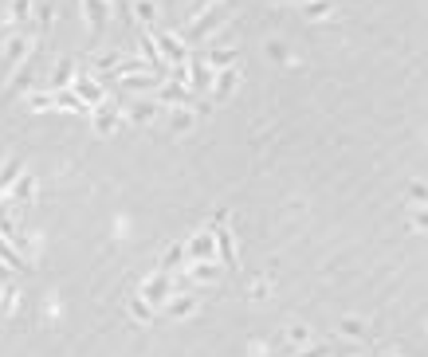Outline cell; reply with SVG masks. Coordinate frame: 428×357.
<instances>
[{"label":"cell","mask_w":428,"mask_h":357,"mask_svg":"<svg viewBox=\"0 0 428 357\" xmlns=\"http://www.w3.org/2000/svg\"><path fill=\"white\" fill-rule=\"evenodd\" d=\"M409 197H413L416 204H420V209H428V185H420V181H413V185H409Z\"/></svg>","instance_id":"1"},{"label":"cell","mask_w":428,"mask_h":357,"mask_svg":"<svg viewBox=\"0 0 428 357\" xmlns=\"http://www.w3.org/2000/svg\"><path fill=\"white\" fill-rule=\"evenodd\" d=\"M342 334H346V338H362V334H366V326H362L357 318H346L342 322Z\"/></svg>","instance_id":"2"},{"label":"cell","mask_w":428,"mask_h":357,"mask_svg":"<svg viewBox=\"0 0 428 357\" xmlns=\"http://www.w3.org/2000/svg\"><path fill=\"white\" fill-rule=\"evenodd\" d=\"M413 228H425V232H428V209H416L413 212Z\"/></svg>","instance_id":"3"},{"label":"cell","mask_w":428,"mask_h":357,"mask_svg":"<svg viewBox=\"0 0 428 357\" xmlns=\"http://www.w3.org/2000/svg\"><path fill=\"white\" fill-rule=\"evenodd\" d=\"M322 12H326V0H315V4L306 8V16H322Z\"/></svg>","instance_id":"4"},{"label":"cell","mask_w":428,"mask_h":357,"mask_svg":"<svg viewBox=\"0 0 428 357\" xmlns=\"http://www.w3.org/2000/svg\"><path fill=\"white\" fill-rule=\"evenodd\" d=\"M291 342H299V345L306 342V326H299V330H291Z\"/></svg>","instance_id":"5"},{"label":"cell","mask_w":428,"mask_h":357,"mask_svg":"<svg viewBox=\"0 0 428 357\" xmlns=\"http://www.w3.org/2000/svg\"><path fill=\"white\" fill-rule=\"evenodd\" d=\"M331 349H310V354H303V357H326Z\"/></svg>","instance_id":"6"},{"label":"cell","mask_w":428,"mask_h":357,"mask_svg":"<svg viewBox=\"0 0 428 357\" xmlns=\"http://www.w3.org/2000/svg\"><path fill=\"white\" fill-rule=\"evenodd\" d=\"M378 357H393V354H378Z\"/></svg>","instance_id":"7"}]
</instances>
